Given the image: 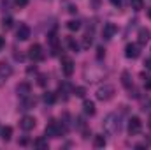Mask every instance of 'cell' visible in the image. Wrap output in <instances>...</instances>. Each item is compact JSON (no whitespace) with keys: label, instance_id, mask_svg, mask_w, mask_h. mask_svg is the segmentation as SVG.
Here are the masks:
<instances>
[{"label":"cell","instance_id":"1","mask_svg":"<svg viewBox=\"0 0 151 150\" xmlns=\"http://www.w3.org/2000/svg\"><path fill=\"white\" fill-rule=\"evenodd\" d=\"M121 129V122H119V117L114 115V113H109L106 118H104V131L107 134H118Z\"/></svg>","mask_w":151,"mask_h":150},{"label":"cell","instance_id":"2","mask_svg":"<svg viewBox=\"0 0 151 150\" xmlns=\"http://www.w3.org/2000/svg\"><path fill=\"white\" fill-rule=\"evenodd\" d=\"M65 133V127L62 125V124H58V122H49L47 125H46V129H44V134L47 136V138H60L62 134Z\"/></svg>","mask_w":151,"mask_h":150},{"label":"cell","instance_id":"3","mask_svg":"<svg viewBox=\"0 0 151 150\" xmlns=\"http://www.w3.org/2000/svg\"><path fill=\"white\" fill-rule=\"evenodd\" d=\"M106 74V71L102 69V67H86L84 69V78H86V81H99L102 76Z\"/></svg>","mask_w":151,"mask_h":150},{"label":"cell","instance_id":"4","mask_svg":"<svg viewBox=\"0 0 151 150\" xmlns=\"http://www.w3.org/2000/svg\"><path fill=\"white\" fill-rule=\"evenodd\" d=\"M114 95V87L113 85H104L97 90V99L99 101H109Z\"/></svg>","mask_w":151,"mask_h":150},{"label":"cell","instance_id":"5","mask_svg":"<svg viewBox=\"0 0 151 150\" xmlns=\"http://www.w3.org/2000/svg\"><path fill=\"white\" fill-rule=\"evenodd\" d=\"M141 129H142V122H141V118H139V117H132V118L128 120V133H130V136L139 134Z\"/></svg>","mask_w":151,"mask_h":150},{"label":"cell","instance_id":"6","mask_svg":"<svg viewBox=\"0 0 151 150\" xmlns=\"http://www.w3.org/2000/svg\"><path fill=\"white\" fill-rule=\"evenodd\" d=\"M28 57L34 60V62H39L44 58V51H42V46L40 44H32L30 50H28Z\"/></svg>","mask_w":151,"mask_h":150},{"label":"cell","instance_id":"7","mask_svg":"<svg viewBox=\"0 0 151 150\" xmlns=\"http://www.w3.org/2000/svg\"><path fill=\"white\" fill-rule=\"evenodd\" d=\"M62 71L65 76H72L74 73V62L70 57H62Z\"/></svg>","mask_w":151,"mask_h":150},{"label":"cell","instance_id":"8","mask_svg":"<svg viewBox=\"0 0 151 150\" xmlns=\"http://www.w3.org/2000/svg\"><path fill=\"white\" fill-rule=\"evenodd\" d=\"M141 55V48H139V44H127V48H125V57L127 58H137Z\"/></svg>","mask_w":151,"mask_h":150},{"label":"cell","instance_id":"9","mask_svg":"<svg viewBox=\"0 0 151 150\" xmlns=\"http://www.w3.org/2000/svg\"><path fill=\"white\" fill-rule=\"evenodd\" d=\"M19 127L23 129V131H32L34 127H35V118L34 117H30V115H27V117H23L21 118V122H19Z\"/></svg>","mask_w":151,"mask_h":150},{"label":"cell","instance_id":"10","mask_svg":"<svg viewBox=\"0 0 151 150\" xmlns=\"http://www.w3.org/2000/svg\"><path fill=\"white\" fill-rule=\"evenodd\" d=\"M16 92H18V95L23 99V97H28V95L32 94V87H30V83L23 81V83H19V85L16 87Z\"/></svg>","mask_w":151,"mask_h":150},{"label":"cell","instance_id":"11","mask_svg":"<svg viewBox=\"0 0 151 150\" xmlns=\"http://www.w3.org/2000/svg\"><path fill=\"white\" fill-rule=\"evenodd\" d=\"M16 37L19 39V41H27V39L30 37V27L25 25V23H21L18 27V30H16Z\"/></svg>","mask_w":151,"mask_h":150},{"label":"cell","instance_id":"12","mask_svg":"<svg viewBox=\"0 0 151 150\" xmlns=\"http://www.w3.org/2000/svg\"><path fill=\"white\" fill-rule=\"evenodd\" d=\"M116 25L114 23H106L104 25V28H102V37L104 39H113L114 34H116Z\"/></svg>","mask_w":151,"mask_h":150},{"label":"cell","instance_id":"13","mask_svg":"<svg viewBox=\"0 0 151 150\" xmlns=\"http://www.w3.org/2000/svg\"><path fill=\"white\" fill-rule=\"evenodd\" d=\"M137 37H139V44H146V42L151 39V30H150V28H146V27L139 28V34H137Z\"/></svg>","mask_w":151,"mask_h":150},{"label":"cell","instance_id":"14","mask_svg":"<svg viewBox=\"0 0 151 150\" xmlns=\"http://www.w3.org/2000/svg\"><path fill=\"white\" fill-rule=\"evenodd\" d=\"M12 74V67L7 62H0V78H9Z\"/></svg>","mask_w":151,"mask_h":150},{"label":"cell","instance_id":"15","mask_svg":"<svg viewBox=\"0 0 151 150\" xmlns=\"http://www.w3.org/2000/svg\"><path fill=\"white\" fill-rule=\"evenodd\" d=\"M121 83H123V87H125V88H128V90H130V88H134V81H132L130 73H127V71H125V73L121 74Z\"/></svg>","mask_w":151,"mask_h":150},{"label":"cell","instance_id":"16","mask_svg":"<svg viewBox=\"0 0 151 150\" xmlns=\"http://www.w3.org/2000/svg\"><path fill=\"white\" fill-rule=\"evenodd\" d=\"M32 106H35V97H23V101H21V108L19 110H30Z\"/></svg>","mask_w":151,"mask_h":150},{"label":"cell","instance_id":"17","mask_svg":"<svg viewBox=\"0 0 151 150\" xmlns=\"http://www.w3.org/2000/svg\"><path fill=\"white\" fill-rule=\"evenodd\" d=\"M0 138H2L4 141H9V140L12 138V127H9V125L2 127V131H0Z\"/></svg>","mask_w":151,"mask_h":150},{"label":"cell","instance_id":"18","mask_svg":"<svg viewBox=\"0 0 151 150\" xmlns=\"http://www.w3.org/2000/svg\"><path fill=\"white\" fill-rule=\"evenodd\" d=\"M34 147L39 149V150H47L49 145H47V140H46V138H37V140L34 141Z\"/></svg>","mask_w":151,"mask_h":150},{"label":"cell","instance_id":"19","mask_svg":"<svg viewBox=\"0 0 151 150\" xmlns=\"http://www.w3.org/2000/svg\"><path fill=\"white\" fill-rule=\"evenodd\" d=\"M83 110H84L86 115H95V104L91 101H84L83 103Z\"/></svg>","mask_w":151,"mask_h":150},{"label":"cell","instance_id":"20","mask_svg":"<svg viewBox=\"0 0 151 150\" xmlns=\"http://www.w3.org/2000/svg\"><path fill=\"white\" fill-rule=\"evenodd\" d=\"M42 99H44L46 104H55V101H56V94H55V92H46V94L42 95Z\"/></svg>","mask_w":151,"mask_h":150},{"label":"cell","instance_id":"21","mask_svg":"<svg viewBox=\"0 0 151 150\" xmlns=\"http://www.w3.org/2000/svg\"><path fill=\"white\" fill-rule=\"evenodd\" d=\"M93 145H95L97 149H102V147H106V138H104L102 134H97V136L93 138Z\"/></svg>","mask_w":151,"mask_h":150},{"label":"cell","instance_id":"22","mask_svg":"<svg viewBox=\"0 0 151 150\" xmlns=\"http://www.w3.org/2000/svg\"><path fill=\"white\" fill-rule=\"evenodd\" d=\"M67 28L72 30V32H77V30L81 28V21H77V20H70V21L67 23Z\"/></svg>","mask_w":151,"mask_h":150},{"label":"cell","instance_id":"23","mask_svg":"<svg viewBox=\"0 0 151 150\" xmlns=\"http://www.w3.org/2000/svg\"><path fill=\"white\" fill-rule=\"evenodd\" d=\"M12 23H14V21H12V18H11V16H7V18H4V20H2V28H4V30H11V28H12Z\"/></svg>","mask_w":151,"mask_h":150},{"label":"cell","instance_id":"24","mask_svg":"<svg viewBox=\"0 0 151 150\" xmlns=\"http://www.w3.org/2000/svg\"><path fill=\"white\" fill-rule=\"evenodd\" d=\"M130 5L134 11H141L144 9V0H130Z\"/></svg>","mask_w":151,"mask_h":150},{"label":"cell","instance_id":"25","mask_svg":"<svg viewBox=\"0 0 151 150\" xmlns=\"http://www.w3.org/2000/svg\"><path fill=\"white\" fill-rule=\"evenodd\" d=\"M72 92H74L76 97H84V94H86V88H84V87H76Z\"/></svg>","mask_w":151,"mask_h":150},{"label":"cell","instance_id":"26","mask_svg":"<svg viewBox=\"0 0 151 150\" xmlns=\"http://www.w3.org/2000/svg\"><path fill=\"white\" fill-rule=\"evenodd\" d=\"M67 44H69V48H70V50H74V51H77V50H79V44H77L72 37L67 39Z\"/></svg>","mask_w":151,"mask_h":150},{"label":"cell","instance_id":"27","mask_svg":"<svg viewBox=\"0 0 151 150\" xmlns=\"http://www.w3.org/2000/svg\"><path fill=\"white\" fill-rule=\"evenodd\" d=\"M90 44H91V34H86L83 39V48H90Z\"/></svg>","mask_w":151,"mask_h":150},{"label":"cell","instance_id":"28","mask_svg":"<svg viewBox=\"0 0 151 150\" xmlns=\"http://www.w3.org/2000/svg\"><path fill=\"white\" fill-rule=\"evenodd\" d=\"M104 55H106V50H104V48H102V46H100V48H97V58H99V60H100V58H102V57H104Z\"/></svg>","mask_w":151,"mask_h":150},{"label":"cell","instance_id":"29","mask_svg":"<svg viewBox=\"0 0 151 150\" xmlns=\"http://www.w3.org/2000/svg\"><path fill=\"white\" fill-rule=\"evenodd\" d=\"M14 4H16L18 7H27V5H28V0H14Z\"/></svg>","mask_w":151,"mask_h":150},{"label":"cell","instance_id":"30","mask_svg":"<svg viewBox=\"0 0 151 150\" xmlns=\"http://www.w3.org/2000/svg\"><path fill=\"white\" fill-rule=\"evenodd\" d=\"M111 4L114 7H123V0H111Z\"/></svg>","mask_w":151,"mask_h":150},{"label":"cell","instance_id":"31","mask_svg":"<svg viewBox=\"0 0 151 150\" xmlns=\"http://www.w3.org/2000/svg\"><path fill=\"white\" fill-rule=\"evenodd\" d=\"M39 85H40V87H44V85H46V76H44V74L39 76Z\"/></svg>","mask_w":151,"mask_h":150},{"label":"cell","instance_id":"32","mask_svg":"<svg viewBox=\"0 0 151 150\" xmlns=\"http://www.w3.org/2000/svg\"><path fill=\"white\" fill-rule=\"evenodd\" d=\"M144 85H146V88H151V78H146V81H144Z\"/></svg>","mask_w":151,"mask_h":150},{"label":"cell","instance_id":"33","mask_svg":"<svg viewBox=\"0 0 151 150\" xmlns=\"http://www.w3.org/2000/svg\"><path fill=\"white\" fill-rule=\"evenodd\" d=\"M4 46H5V39L0 36V50H4Z\"/></svg>","mask_w":151,"mask_h":150},{"label":"cell","instance_id":"34","mask_svg":"<svg viewBox=\"0 0 151 150\" xmlns=\"http://www.w3.org/2000/svg\"><path fill=\"white\" fill-rule=\"evenodd\" d=\"M148 127L151 129V115H150V118H148Z\"/></svg>","mask_w":151,"mask_h":150},{"label":"cell","instance_id":"35","mask_svg":"<svg viewBox=\"0 0 151 150\" xmlns=\"http://www.w3.org/2000/svg\"><path fill=\"white\" fill-rule=\"evenodd\" d=\"M148 16L151 18V9H148Z\"/></svg>","mask_w":151,"mask_h":150},{"label":"cell","instance_id":"36","mask_svg":"<svg viewBox=\"0 0 151 150\" xmlns=\"http://www.w3.org/2000/svg\"><path fill=\"white\" fill-rule=\"evenodd\" d=\"M93 4H95V5H97V4H99V0H93Z\"/></svg>","mask_w":151,"mask_h":150}]
</instances>
